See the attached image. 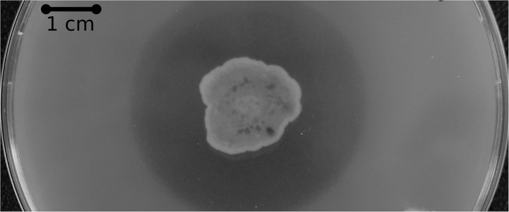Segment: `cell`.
<instances>
[{"mask_svg":"<svg viewBox=\"0 0 509 212\" xmlns=\"http://www.w3.org/2000/svg\"><path fill=\"white\" fill-rule=\"evenodd\" d=\"M199 89L207 106L210 145L229 154L277 142L300 114L301 87L282 67L234 58L205 75Z\"/></svg>","mask_w":509,"mask_h":212,"instance_id":"1","label":"cell"}]
</instances>
